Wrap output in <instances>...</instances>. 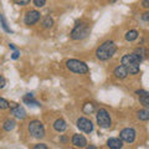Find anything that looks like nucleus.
<instances>
[{
    "label": "nucleus",
    "mask_w": 149,
    "mask_h": 149,
    "mask_svg": "<svg viewBox=\"0 0 149 149\" xmlns=\"http://www.w3.org/2000/svg\"><path fill=\"white\" fill-rule=\"evenodd\" d=\"M142 6L144 9H149V0H142Z\"/></svg>",
    "instance_id": "nucleus-31"
},
{
    "label": "nucleus",
    "mask_w": 149,
    "mask_h": 149,
    "mask_svg": "<svg viewBox=\"0 0 149 149\" xmlns=\"http://www.w3.org/2000/svg\"><path fill=\"white\" fill-rule=\"evenodd\" d=\"M90 31H91V27L87 22H80V24H77L73 27L70 36H71L72 40H83L90 35Z\"/></svg>",
    "instance_id": "nucleus-3"
},
{
    "label": "nucleus",
    "mask_w": 149,
    "mask_h": 149,
    "mask_svg": "<svg viewBox=\"0 0 149 149\" xmlns=\"http://www.w3.org/2000/svg\"><path fill=\"white\" fill-rule=\"evenodd\" d=\"M39 20H40V13L36 11V10H30V11L26 13L25 19H24V22H25V25L30 26V25L36 24Z\"/></svg>",
    "instance_id": "nucleus-9"
},
{
    "label": "nucleus",
    "mask_w": 149,
    "mask_h": 149,
    "mask_svg": "<svg viewBox=\"0 0 149 149\" xmlns=\"http://www.w3.org/2000/svg\"><path fill=\"white\" fill-rule=\"evenodd\" d=\"M19 56H20V52H19L17 50H14V52L11 54V58H13V60H17Z\"/></svg>",
    "instance_id": "nucleus-28"
},
{
    "label": "nucleus",
    "mask_w": 149,
    "mask_h": 149,
    "mask_svg": "<svg viewBox=\"0 0 149 149\" xmlns=\"http://www.w3.org/2000/svg\"><path fill=\"white\" fill-rule=\"evenodd\" d=\"M42 25L45 29H51V27L54 26V20H52V17H50V16H46L44 19V21H42Z\"/></svg>",
    "instance_id": "nucleus-22"
},
{
    "label": "nucleus",
    "mask_w": 149,
    "mask_h": 149,
    "mask_svg": "<svg viewBox=\"0 0 149 149\" xmlns=\"http://www.w3.org/2000/svg\"><path fill=\"white\" fill-rule=\"evenodd\" d=\"M137 117H138V119H141V120H148L149 119V109L144 108V109L138 111L137 112Z\"/></svg>",
    "instance_id": "nucleus-19"
},
{
    "label": "nucleus",
    "mask_w": 149,
    "mask_h": 149,
    "mask_svg": "<svg viewBox=\"0 0 149 149\" xmlns=\"http://www.w3.org/2000/svg\"><path fill=\"white\" fill-rule=\"evenodd\" d=\"M116 51H117V45L112 40H107L102 45H100V47L96 50V57L100 61H107V60L113 57Z\"/></svg>",
    "instance_id": "nucleus-1"
},
{
    "label": "nucleus",
    "mask_w": 149,
    "mask_h": 149,
    "mask_svg": "<svg viewBox=\"0 0 149 149\" xmlns=\"http://www.w3.org/2000/svg\"><path fill=\"white\" fill-rule=\"evenodd\" d=\"M35 149H47V146L44 143H40V144H36V146H34Z\"/></svg>",
    "instance_id": "nucleus-29"
},
{
    "label": "nucleus",
    "mask_w": 149,
    "mask_h": 149,
    "mask_svg": "<svg viewBox=\"0 0 149 149\" xmlns=\"http://www.w3.org/2000/svg\"><path fill=\"white\" fill-rule=\"evenodd\" d=\"M60 141H61L62 143H66L67 142V138L66 137H61V138H60Z\"/></svg>",
    "instance_id": "nucleus-32"
},
{
    "label": "nucleus",
    "mask_w": 149,
    "mask_h": 149,
    "mask_svg": "<svg viewBox=\"0 0 149 149\" xmlns=\"http://www.w3.org/2000/svg\"><path fill=\"white\" fill-rule=\"evenodd\" d=\"M76 125H77L78 129L82 130V132H85V133H91L93 130V123L91 122L90 119H87L85 117L78 118L77 122H76Z\"/></svg>",
    "instance_id": "nucleus-8"
},
{
    "label": "nucleus",
    "mask_w": 149,
    "mask_h": 149,
    "mask_svg": "<svg viewBox=\"0 0 149 149\" xmlns=\"http://www.w3.org/2000/svg\"><path fill=\"white\" fill-rule=\"evenodd\" d=\"M125 40L127 41H134V40H137L138 39V31L137 30H129L125 32Z\"/></svg>",
    "instance_id": "nucleus-18"
},
{
    "label": "nucleus",
    "mask_w": 149,
    "mask_h": 149,
    "mask_svg": "<svg viewBox=\"0 0 149 149\" xmlns=\"http://www.w3.org/2000/svg\"><path fill=\"white\" fill-rule=\"evenodd\" d=\"M142 20L146 21V22H149V10L142 14Z\"/></svg>",
    "instance_id": "nucleus-27"
},
{
    "label": "nucleus",
    "mask_w": 149,
    "mask_h": 149,
    "mask_svg": "<svg viewBox=\"0 0 149 149\" xmlns=\"http://www.w3.org/2000/svg\"><path fill=\"white\" fill-rule=\"evenodd\" d=\"M136 95L139 97L141 103L146 107V108L149 109V92L144 91V90H138V91H136Z\"/></svg>",
    "instance_id": "nucleus-11"
},
{
    "label": "nucleus",
    "mask_w": 149,
    "mask_h": 149,
    "mask_svg": "<svg viewBox=\"0 0 149 149\" xmlns=\"http://www.w3.org/2000/svg\"><path fill=\"white\" fill-rule=\"evenodd\" d=\"M134 52H136V54L139 56V57H141V58L143 60V58H146V57H147L148 51H147L146 49H144V47H138L136 51H134Z\"/></svg>",
    "instance_id": "nucleus-23"
},
{
    "label": "nucleus",
    "mask_w": 149,
    "mask_h": 149,
    "mask_svg": "<svg viewBox=\"0 0 149 149\" xmlns=\"http://www.w3.org/2000/svg\"><path fill=\"white\" fill-rule=\"evenodd\" d=\"M107 147L111 149H120L123 147V141L120 138H109L107 141Z\"/></svg>",
    "instance_id": "nucleus-14"
},
{
    "label": "nucleus",
    "mask_w": 149,
    "mask_h": 149,
    "mask_svg": "<svg viewBox=\"0 0 149 149\" xmlns=\"http://www.w3.org/2000/svg\"><path fill=\"white\" fill-rule=\"evenodd\" d=\"M71 142L74 147H77V148H85L87 147V141H86V138L82 136V134H74V136L72 137L71 139Z\"/></svg>",
    "instance_id": "nucleus-10"
},
{
    "label": "nucleus",
    "mask_w": 149,
    "mask_h": 149,
    "mask_svg": "<svg viewBox=\"0 0 149 149\" xmlns=\"http://www.w3.org/2000/svg\"><path fill=\"white\" fill-rule=\"evenodd\" d=\"M9 46H10V49H13V50H16V47H15V46H14L13 44H10V45H9Z\"/></svg>",
    "instance_id": "nucleus-33"
},
{
    "label": "nucleus",
    "mask_w": 149,
    "mask_h": 149,
    "mask_svg": "<svg viewBox=\"0 0 149 149\" xmlns=\"http://www.w3.org/2000/svg\"><path fill=\"white\" fill-rule=\"evenodd\" d=\"M141 62H142V58L136 52L124 55L122 57V65L127 68L129 74H137L139 72V65H141Z\"/></svg>",
    "instance_id": "nucleus-2"
},
{
    "label": "nucleus",
    "mask_w": 149,
    "mask_h": 149,
    "mask_svg": "<svg viewBox=\"0 0 149 149\" xmlns=\"http://www.w3.org/2000/svg\"><path fill=\"white\" fill-rule=\"evenodd\" d=\"M136 137H137V133L133 128H124L119 133V138L125 143H133Z\"/></svg>",
    "instance_id": "nucleus-7"
},
{
    "label": "nucleus",
    "mask_w": 149,
    "mask_h": 149,
    "mask_svg": "<svg viewBox=\"0 0 149 149\" xmlns=\"http://www.w3.org/2000/svg\"><path fill=\"white\" fill-rule=\"evenodd\" d=\"M29 133L32 138L42 139L45 137V127L40 120H31L29 123Z\"/></svg>",
    "instance_id": "nucleus-5"
},
{
    "label": "nucleus",
    "mask_w": 149,
    "mask_h": 149,
    "mask_svg": "<svg viewBox=\"0 0 149 149\" xmlns=\"http://www.w3.org/2000/svg\"><path fill=\"white\" fill-rule=\"evenodd\" d=\"M6 85V80L3 76H0V88H4Z\"/></svg>",
    "instance_id": "nucleus-30"
},
{
    "label": "nucleus",
    "mask_w": 149,
    "mask_h": 149,
    "mask_svg": "<svg viewBox=\"0 0 149 149\" xmlns=\"http://www.w3.org/2000/svg\"><path fill=\"white\" fill-rule=\"evenodd\" d=\"M15 127H16V122L14 119L8 118V119L4 120V124H3L4 130H6V132H10V130H13Z\"/></svg>",
    "instance_id": "nucleus-17"
},
{
    "label": "nucleus",
    "mask_w": 149,
    "mask_h": 149,
    "mask_svg": "<svg viewBox=\"0 0 149 149\" xmlns=\"http://www.w3.org/2000/svg\"><path fill=\"white\" fill-rule=\"evenodd\" d=\"M16 5H20V6H25V5H29L31 0H13Z\"/></svg>",
    "instance_id": "nucleus-24"
},
{
    "label": "nucleus",
    "mask_w": 149,
    "mask_h": 149,
    "mask_svg": "<svg viewBox=\"0 0 149 149\" xmlns=\"http://www.w3.org/2000/svg\"><path fill=\"white\" fill-rule=\"evenodd\" d=\"M22 101H24L27 106H37V107H40L39 102L34 100V95H32V93H27L24 98H22Z\"/></svg>",
    "instance_id": "nucleus-16"
},
{
    "label": "nucleus",
    "mask_w": 149,
    "mask_h": 149,
    "mask_svg": "<svg viewBox=\"0 0 149 149\" xmlns=\"http://www.w3.org/2000/svg\"><path fill=\"white\" fill-rule=\"evenodd\" d=\"M10 112H11V114L14 116V117L17 118V119H21L22 120V119L26 118V111L22 108L21 106H19V104L15 107V108H11Z\"/></svg>",
    "instance_id": "nucleus-12"
},
{
    "label": "nucleus",
    "mask_w": 149,
    "mask_h": 149,
    "mask_svg": "<svg viewBox=\"0 0 149 149\" xmlns=\"http://www.w3.org/2000/svg\"><path fill=\"white\" fill-rule=\"evenodd\" d=\"M82 111L85 114H92L93 112H95V104L91 103V102H87V103L83 104Z\"/></svg>",
    "instance_id": "nucleus-20"
},
{
    "label": "nucleus",
    "mask_w": 149,
    "mask_h": 149,
    "mask_svg": "<svg viewBox=\"0 0 149 149\" xmlns=\"http://www.w3.org/2000/svg\"><path fill=\"white\" fill-rule=\"evenodd\" d=\"M0 25H1V27L4 29V31H6V32H13V30L10 29V27L8 26V22H6V20H5V17H4V15L3 14H0Z\"/></svg>",
    "instance_id": "nucleus-21"
},
{
    "label": "nucleus",
    "mask_w": 149,
    "mask_h": 149,
    "mask_svg": "<svg viewBox=\"0 0 149 149\" xmlns=\"http://www.w3.org/2000/svg\"><path fill=\"white\" fill-rule=\"evenodd\" d=\"M32 1H34V5L36 8H42L46 4V0H32Z\"/></svg>",
    "instance_id": "nucleus-26"
},
{
    "label": "nucleus",
    "mask_w": 149,
    "mask_h": 149,
    "mask_svg": "<svg viewBox=\"0 0 149 149\" xmlns=\"http://www.w3.org/2000/svg\"><path fill=\"white\" fill-rule=\"evenodd\" d=\"M113 74L117 78H119V80H124L125 77L128 76V71H127V68H125L123 65H119V66H117L114 68V71H113Z\"/></svg>",
    "instance_id": "nucleus-13"
},
{
    "label": "nucleus",
    "mask_w": 149,
    "mask_h": 149,
    "mask_svg": "<svg viewBox=\"0 0 149 149\" xmlns=\"http://www.w3.org/2000/svg\"><path fill=\"white\" fill-rule=\"evenodd\" d=\"M54 129L56 130V132H58V133L65 132V130L67 129V123H66V120L62 119V118L56 119L55 122H54Z\"/></svg>",
    "instance_id": "nucleus-15"
},
{
    "label": "nucleus",
    "mask_w": 149,
    "mask_h": 149,
    "mask_svg": "<svg viewBox=\"0 0 149 149\" xmlns=\"http://www.w3.org/2000/svg\"><path fill=\"white\" fill-rule=\"evenodd\" d=\"M96 120H97V124L100 125L101 128H109L111 124H112V119H111V116L108 113V111L106 108H100L97 111V114H96Z\"/></svg>",
    "instance_id": "nucleus-6"
},
{
    "label": "nucleus",
    "mask_w": 149,
    "mask_h": 149,
    "mask_svg": "<svg viewBox=\"0 0 149 149\" xmlns=\"http://www.w3.org/2000/svg\"><path fill=\"white\" fill-rule=\"evenodd\" d=\"M66 67L73 73H78V74H85L88 72V66L80 60L76 58H71L66 61Z\"/></svg>",
    "instance_id": "nucleus-4"
},
{
    "label": "nucleus",
    "mask_w": 149,
    "mask_h": 149,
    "mask_svg": "<svg viewBox=\"0 0 149 149\" xmlns=\"http://www.w3.org/2000/svg\"><path fill=\"white\" fill-rule=\"evenodd\" d=\"M9 108V102L4 98H0V109H8Z\"/></svg>",
    "instance_id": "nucleus-25"
}]
</instances>
